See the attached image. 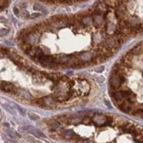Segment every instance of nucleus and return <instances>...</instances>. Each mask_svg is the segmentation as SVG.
<instances>
[{"label":"nucleus","mask_w":143,"mask_h":143,"mask_svg":"<svg viewBox=\"0 0 143 143\" xmlns=\"http://www.w3.org/2000/svg\"><path fill=\"white\" fill-rule=\"evenodd\" d=\"M93 122L96 126H103L111 124L112 118L109 116H106L104 114H95V117L93 118Z\"/></svg>","instance_id":"f257e3e1"},{"label":"nucleus","mask_w":143,"mask_h":143,"mask_svg":"<svg viewBox=\"0 0 143 143\" xmlns=\"http://www.w3.org/2000/svg\"><path fill=\"white\" fill-rule=\"evenodd\" d=\"M36 103H38V104H40L42 106H48L50 108L55 107V100L52 96H46L44 98L38 99V100H36Z\"/></svg>","instance_id":"f03ea898"},{"label":"nucleus","mask_w":143,"mask_h":143,"mask_svg":"<svg viewBox=\"0 0 143 143\" xmlns=\"http://www.w3.org/2000/svg\"><path fill=\"white\" fill-rule=\"evenodd\" d=\"M0 89L3 90L6 93H14L16 91L15 86L9 82H1L0 83Z\"/></svg>","instance_id":"7ed1b4c3"},{"label":"nucleus","mask_w":143,"mask_h":143,"mask_svg":"<svg viewBox=\"0 0 143 143\" xmlns=\"http://www.w3.org/2000/svg\"><path fill=\"white\" fill-rule=\"evenodd\" d=\"M24 130L30 134H32L33 135H35L36 137H45V135L38 129H36L35 127L33 126H26L24 127Z\"/></svg>","instance_id":"20e7f679"},{"label":"nucleus","mask_w":143,"mask_h":143,"mask_svg":"<svg viewBox=\"0 0 143 143\" xmlns=\"http://www.w3.org/2000/svg\"><path fill=\"white\" fill-rule=\"evenodd\" d=\"M68 123H79L82 121V117L81 116H78V115H71L70 117H68Z\"/></svg>","instance_id":"39448f33"},{"label":"nucleus","mask_w":143,"mask_h":143,"mask_svg":"<svg viewBox=\"0 0 143 143\" xmlns=\"http://www.w3.org/2000/svg\"><path fill=\"white\" fill-rule=\"evenodd\" d=\"M48 125H49V127L51 128L52 130H57L58 128L60 127V124H59V122H58V121H55V120L50 121V122L48 123Z\"/></svg>","instance_id":"423d86ee"},{"label":"nucleus","mask_w":143,"mask_h":143,"mask_svg":"<svg viewBox=\"0 0 143 143\" xmlns=\"http://www.w3.org/2000/svg\"><path fill=\"white\" fill-rule=\"evenodd\" d=\"M18 96H19L20 98H22V99H30V98H31V95H30L28 92H24V91L19 92V93H18Z\"/></svg>","instance_id":"0eeeda50"},{"label":"nucleus","mask_w":143,"mask_h":143,"mask_svg":"<svg viewBox=\"0 0 143 143\" xmlns=\"http://www.w3.org/2000/svg\"><path fill=\"white\" fill-rule=\"evenodd\" d=\"M63 135L65 137H68V138L73 137V136H75V134L72 130H66V131H64Z\"/></svg>","instance_id":"6e6552de"},{"label":"nucleus","mask_w":143,"mask_h":143,"mask_svg":"<svg viewBox=\"0 0 143 143\" xmlns=\"http://www.w3.org/2000/svg\"><path fill=\"white\" fill-rule=\"evenodd\" d=\"M7 133L10 135V136H11V137H14V138H15V137H17V136H20V135L16 134V133H15L13 130H10V129H9V130H7Z\"/></svg>","instance_id":"1a4fd4ad"},{"label":"nucleus","mask_w":143,"mask_h":143,"mask_svg":"<svg viewBox=\"0 0 143 143\" xmlns=\"http://www.w3.org/2000/svg\"><path fill=\"white\" fill-rule=\"evenodd\" d=\"M34 8V10L35 11H44V9H43V7H41V6H39V5H37V4H35L34 6H33Z\"/></svg>","instance_id":"9d476101"},{"label":"nucleus","mask_w":143,"mask_h":143,"mask_svg":"<svg viewBox=\"0 0 143 143\" xmlns=\"http://www.w3.org/2000/svg\"><path fill=\"white\" fill-rule=\"evenodd\" d=\"M29 116H30V118L32 119V120H36V119H38V116H37V115H34L33 113H30Z\"/></svg>","instance_id":"9b49d317"},{"label":"nucleus","mask_w":143,"mask_h":143,"mask_svg":"<svg viewBox=\"0 0 143 143\" xmlns=\"http://www.w3.org/2000/svg\"><path fill=\"white\" fill-rule=\"evenodd\" d=\"M7 32H8V30H7V29H2V30H0V36L6 34Z\"/></svg>","instance_id":"f8f14e48"},{"label":"nucleus","mask_w":143,"mask_h":143,"mask_svg":"<svg viewBox=\"0 0 143 143\" xmlns=\"http://www.w3.org/2000/svg\"><path fill=\"white\" fill-rule=\"evenodd\" d=\"M14 13H15V15H18L20 14V11H19V9H18V8L15 7V8H14Z\"/></svg>","instance_id":"ddd939ff"},{"label":"nucleus","mask_w":143,"mask_h":143,"mask_svg":"<svg viewBox=\"0 0 143 143\" xmlns=\"http://www.w3.org/2000/svg\"><path fill=\"white\" fill-rule=\"evenodd\" d=\"M40 15H41V14H39V13H35V14L32 15L31 17H32V18H36V17H38V16H40Z\"/></svg>","instance_id":"4468645a"},{"label":"nucleus","mask_w":143,"mask_h":143,"mask_svg":"<svg viewBox=\"0 0 143 143\" xmlns=\"http://www.w3.org/2000/svg\"><path fill=\"white\" fill-rule=\"evenodd\" d=\"M16 108H17V109L19 110V112L21 113V114H22V115H25V113H24V111H23V110H22V109H21V108H20L19 106H16Z\"/></svg>","instance_id":"2eb2a0df"},{"label":"nucleus","mask_w":143,"mask_h":143,"mask_svg":"<svg viewBox=\"0 0 143 143\" xmlns=\"http://www.w3.org/2000/svg\"><path fill=\"white\" fill-rule=\"evenodd\" d=\"M84 143H93V142H92V141H90V140H86Z\"/></svg>","instance_id":"dca6fc26"},{"label":"nucleus","mask_w":143,"mask_h":143,"mask_svg":"<svg viewBox=\"0 0 143 143\" xmlns=\"http://www.w3.org/2000/svg\"><path fill=\"white\" fill-rule=\"evenodd\" d=\"M75 1H85V0H75Z\"/></svg>","instance_id":"f3484780"}]
</instances>
